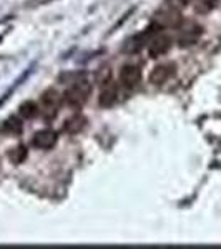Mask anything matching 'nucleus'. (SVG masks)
Returning a JSON list of instances; mask_svg holds the SVG:
<instances>
[{"instance_id":"nucleus-1","label":"nucleus","mask_w":221,"mask_h":249,"mask_svg":"<svg viewBox=\"0 0 221 249\" xmlns=\"http://www.w3.org/2000/svg\"><path fill=\"white\" fill-rule=\"evenodd\" d=\"M92 85L87 80H80L77 83H72V87L63 93V102L72 108H82L90 96Z\"/></svg>"},{"instance_id":"nucleus-2","label":"nucleus","mask_w":221,"mask_h":249,"mask_svg":"<svg viewBox=\"0 0 221 249\" xmlns=\"http://www.w3.org/2000/svg\"><path fill=\"white\" fill-rule=\"evenodd\" d=\"M173 47V38L166 34H160L155 38L150 40V45H148V55L151 58H158L162 55L168 53L170 48Z\"/></svg>"},{"instance_id":"nucleus-3","label":"nucleus","mask_w":221,"mask_h":249,"mask_svg":"<svg viewBox=\"0 0 221 249\" xmlns=\"http://www.w3.org/2000/svg\"><path fill=\"white\" fill-rule=\"evenodd\" d=\"M175 73H176L175 63H160V65H156L153 70H151L150 78L148 80H150V83L160 87V85H165L171 77H175Z\"/></svg>"},{"instance_id":"nucleus-4","label":"nucleus","mask_w":221,"mask_h":249,"mask_svg":"<svg viewBox=\"0 0 221 249\" xmlns=\"http://www.w3.org/2000/svg\"><path fill=\"white\" fill-rule=\"evenodd\" d=\"M118 102V85L115 82H108L102 87L98 95V105L102 108H110Z\"/></svg>"},{"instance_id":"nucleus-5","label":"nucleus","mask_w":221,"mask_h":249,"mask_svg":"<svg viewBox=\"0 0 221 249\" xmlns=\"http://www.w3.org/2000/svg\"><path fill=\"white\" fill-rule=\"evenodd\" d=\"M140 80H142V70H140V67L131 65V63L122 67V70H120V82H122L123 87L133 88L138 85Z\"/></svg>"},{"instance_id":"nucleus-6","label":"nucleus","mask_w":221,"mask_h":249,"mask_svg":"<svg viewBox=\"0 0 221 249\" xmlns=\"http://www.w3.org/2000/svg\"><path fill=\"white\" fill-rule=\"evenodd\" d=\"M57 138L58 136L54 130L45 128V130H40L34 135V146L40 148V150H50V148L55 146Z\"/></svg>"},{"instance_id":"nucleus-7","label":"nucleus","mask_w":221,"mask_h":249,"mask_svg":"<svg viewBox=\"0 0 221 249\" xmlns=\"http://www.w3.org/2000/svg\"><path fill=\"white\" fill-rule=\"evenodd\" d=\"M87 126V118L83 115H75L68 118L63 124V133L67 135H77Z\"/></svg>"},{"instance_id":"nucleus-8","label":"nucleus","mask_w":221,"mask_h":249,"mask_svg":"<svg viewBox=\"0 0 221 249\" xmlns=\"http://www.w3.org/2000/svg\"><path fill=\"white\" fill-rule=\"evenodd\" d=\"M203 34V29L202 27H193V29H188L183 32V35L180 37V45L182 47H190V45H195L198 42V38L202 37Z\"/></svg>"},{"instance_id":"nucleus-9","label":"nucleus","mask_w":221,"mask_h":249,"mask_svg":"<svg viewBox=\"0 0 221 249\" xmlns=\"http://www.w3.org/2000/svg\"><path fill=\"white\" fill-rule=\"evenodd\" d=\"M27 155H29V151H27L25 144H17V146L10 148L7 156H9V161L12 164H22L27 160Z\"/></svg>"},{"instance_id":"nucleus-10","label":"nucleus","mask_w":221,"mask_h":249,"mask_svg":"<svg viewBox=\"0 0 221 249\" xmlns=\"http://www.w3.org/2000/svg\"><path fill=\"white\" fill-rule=\"evenodd\" d=\"M40 102H42V105L45 107L47 110H55L60 102V96L54 88H48V90L43 91L42 96H40Z\"/></svg>"},{"instance_id":"nucleus-11","label":"nucleus","mask_w":221,"mask_h":249,"mask_svg":"<svg viewBox=\"0 0 221 249\" xmlns=\"http://www.w3.org/2000/svg\"><path fill=\"white\" fill-rule=\"evenodd\" d=\"M30 73H32V68H29V70H27V71H23V73L20 75V77H18L17 80H15L14 87L9 88V91H5V93L2 95V98H0V107H2L3 103H5L7 100H9V96H10L12 93H14V91L17 90V88H18L20 85H22V82H23V80H27V78H29V75H30Z\"/></svg>"},{"instance_id":"nucleus-12","label":"nucleus","mask_w":221,"mask_h":249,"mask_svg":"<svg viewBox=\"0 0 221 249\" xmlns=\"http://www.w3.org/2000/svg\"><path fill=\"white\" fill-rule=\"evenodd\" d=\"M20 115L23 118H34L35 115H38V105L35 102H25L20 105Z\"/></svg>"},{"instance_id":"nucleus-13","label":"nucleus","mask_w":221,"mask_h":249,"mask_svg":"<svg viewBox=\"0 0 221 249\" xmlns=\"http://www.w3.org/2000/svg\"><path fill=\"white\" fill-rule=\"evenodd\" d=\"M3 128H5V131H9V133H18V131L22 130V124H20L17 118H10L3 123Z\"/></svg>"}]
</instances>
